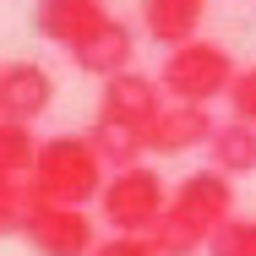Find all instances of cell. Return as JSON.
Returning a JSON list of instances; mask_svg holds the SVG:
<instances>
[{
    "mask_svg": "<svg viewBox=\"0 0 256 256\" xmlns=\"http://www.w3.org/2000/svg\"><path fill=\"white\" fill-rule=\"evenodd\" d=\"M229 218H234V180L202 164L169 191V212L158 218L148 240L158 246V256H196L212 246V234Z\"/></svg>",
    "mask_w": 256,
    "mask_h": 256,
    "instance_id": "6da1fadb",
    "label": "cell"
},
{
    "mask_svg": "<svg viewBox=\"0 0 256 256\" xmlns=\"http://www.w3.org/2000/svg\"><path fill=\"white\" fill-rule=\"evenodd\" d=\"M104 180H109V169L93 153L88 131H60L38 148V164L28 174V196H33V207H88L98 202Z\"/></svg>",
    "mask_w": 256,
    "mask_h": 256,
    "instance_id": "7a4b0ae2",
    "label": "cell"
},
{
    "mask_svg": "<svg viewBox=\"0 0 256 256\" xmlns=\"http://www.w3.org/2000/svg\"><path fill=\"white\" fill-rule=\"evenodd\" d=\"M234 54L229 44H218V38H186V44H174V50H164L158 60V88H164V98L169 104H212V98H229V82H234Z\"/></svg>",
    "mask_w": 256,
    "mask_h": 256,
    "instance_id": "3957f363",
    "label": "cell"
},
{
    "mask_svg": "<svg viewBox=\"0 0 256 256\" xmlns=\"http://www.w3.org/2000/svg\"><path fill=\"white\" fill-rule=\"evenodd\" d=\"M164 212H169V186L153 164L109 174L98 191V224H109L114 234H153Z\"/></svg>",
    "mask_w": 256,
    "mask_h": 256,
    "instance_id": "277c9868",
    "label": "cell"
},
{
    "mask_svg": "<svg viewBox=\"0 0 256 256\" xmlns=\"http://www.w3.org/2000/svg\"><path fill=\"white\" fill-rule=\"evenodd\" d=\"M22 240L38 256H93L98 251V218L88 207H28Z\"/></svg>",
    "mask_w": 256,
    "mask_h": 256,
    "instance_id": "5b68a950",
    "label": "cell"
},
{
    "mask_svg": "<svg viewBox=\"0 0 256 256\" xmlns=\"http://www.w3.org/2000/svg\"><path fill=\"white\" fill-rule=\"evenodd\" d=\"M164 88H158V76L148 71H120V76H109L98 93V114L93 120H109V126H126V131H136V136H148L153 131V120L164 114Z\"/></svg>",
    "mask_w": 256,
    "mask_h": 256,
    "instance_id": "8992f818",
    "label": "cell"
},
{
    "mask_svg": "<svg viewBox=\"0 0 256 256\" xmlns=\"http://www.w3.org/2000/svg\"><path fill=\"white\" fill-rule=\"evenodd\" d=\"M54 104V76L38 60H6L0 66V120L11 126H33L38 114H50Z\"/></svg>",
    "mask_w": 256,
    "mask_h": 256,
    "instance_id": "52a82bcc",
    "label": "cell"
},
{
    "mask_svg": "<svg viewBox=\"0 0 256 256\" xmlns=\"http://www.w3.org/2000/svg\"><path fill=\"white\" fill-rule=\"evenodd\" d=\"M109 16H114V11H109L104 0H38V6H33V28H38V38L60 44L66 54L76 50V44H88Z\"/></svg>",
    "mask_w": 256,
    "mask_h": 256,
    "instance_id": "ba28073f",
    "label": "cell"
},
{
    "mask_svg": "<svg viewBox=\"0 0 256 256\" xmlns=\"http://www.w3.org/2000/svg\"><path fill=\"white\" fill-rule=\"evenodd\" d=\"M212 131H218L212 109H202V104H164V114L153 120V131H148V153L180 158V153H191V148H207Z\"/></svg>",
    "mask_w": 256,
    "mask_h": 256,
    "instance_id": "9c48e42d",
    "label": "cell"
},
{
    "mask_svg": "<svg viewBox=\"0 0 256 256\" xmlns=\"http://www.w3.org/2000/svg\"><path fill=\"white\" fill-rule=\"evenodd\" d=\"M131 60H136V28H131L126 16H109L88 44L71 50V66L88 71V76H98V82L120 76V71H131Z\"/></svg>",
    "mask_w": 256,
    "mask_h": 256,
    "instance_id": "30bf717a",
    "label": "cell"
},
{
    "mask_svg": "<svg viewBox=\"0 0 256 256\" xmlns=\"http://www.w3.org/2000/svg\"><path fill=\"white\" fill-rule=\"evenodd\" d=\"M202 11H207V0H142V28L158 50H174V44L196 38Z\"/></svg>",
    "mask_w": 256,
    "mask_h": 256,
    "instance_id": "8fae6325",
    "label": "cell"
},
{
    "mask_svg": "<svg viewBox=\"0 0 256 256\" xmlns=\"http://www.w3.org/2000/svg\"><path fill=\"white\" fill-rule=\"evenodd\" d=\"M207 169L240 180V174H256V126L246 120H218L212 142H207Z\"/></svg>",
    "mask_w": 256,
    "mask_h": 256,
    "instance_id": "7c38bea8",
    "label": "cell"
},
{
    "mask_svg": "<svg viewBox=\"0 0 256 256\" xmlns=\"http://www.w3.org/2000/svg\"><path fill=\"white\" fill-rule=\"evenodd\" d=\"M88 142H93V153L104 158V169H109V174H120V169H136V164H148V136L126 131V126L93 120V126H88Z\"/></svg>",
    "mask_w": 256,
    "mask_h": 256,
    "instance_id": "4fadbf2b",
    "label": "cell"
},
{
    "mask_svg": "<svg viewBox=\"0 0 256 256\" xmlns=\"http://www.w3.org/2000/svg\"><path fill=\"white\" fill-rule=\"evenodd\" d=\"M38 136H33V126H11V120H0V180H28L33 174V164H38Z\"/></svg>",
    "mask_w": 256,
    "mask_h": 256,
    "instance_id": "5bb4252c",
    "label": "cell"
},
{
    "mask_svg": "<svg viewBox=\"0 0 256 256\" xmlns=\"http://www.w3.org/2000/svg\"><path fill=\"white\" fill-rule=\"evenodd\" d=\"M207 256H256V218H240V212H234V218L212 234Z\"/></svg>",
    "mask_w": 256,
    "mask_h": 256,
    "instance_id": "9a60e30c",
    "label": "cell"
},
{
    "mask_svg": "<svg viewBox=\"0 0 256 256\" xmlns=\"http://www.w3.org/2000/svg\"><path fill=\"white\" fill-rule=\"evenodd\" d=\"M28 180H0V234H22V218H28Z\"/></svg>",
    "mask_w": 256,
    "mask_h": 256,
    "instance_id": "2e32d148",
    "label": "cell"
},
{
    "mask_svg": "<svg viewBox=\"0 0 256 256\" xmlns=\"http://www.w3.org/2000/svg\"><path fill=\"white\" fill-rule=\"evenodd\" d=\"M229 120L256 126V66H240L234 82H229Z\"/></svg>",
    "mask_w": 256,
    "mask_h": 256,
    "instance_id": "e0dca14e",
    "label": "cell"
},
{
    "mask_svg": "<svg viewBox=\"0 0 256 256\" xmlns=\"http://www.w3.org/2000/svg\"><path fill=\"white\" fill-rule=\"evenodd\" d=\"M93 256H158V246L148 234H109V240H98Z\"/></svg>",
    "mask_w": 256,
    "mask_h": 256,
    "instance_id": "ac0fdd59",
    "label": "cell"
}]
</instances>
